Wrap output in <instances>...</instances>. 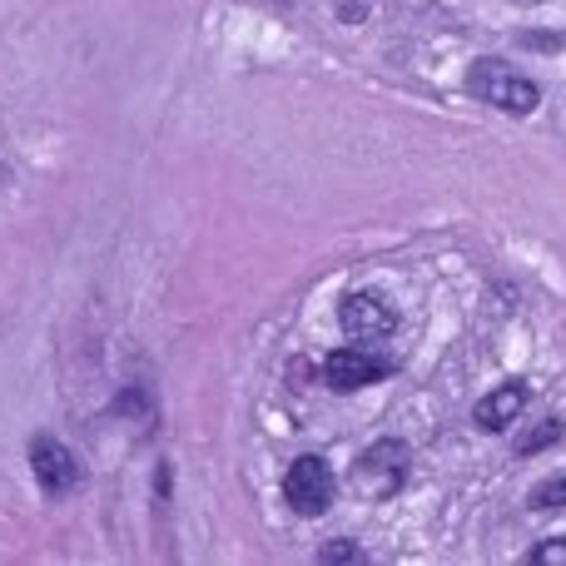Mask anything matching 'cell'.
I'll use <instances>...</instances> for the list:
<instances>
[{"label": "cell", "mask_w": 566, "mask_h": 566, "mask_svg": "<svg viewBox=\"0 0 566 566\" xmlns=\"http://www.w3.org/2000/svg\"><path fill=\"white\" fill-rule=\"evenodd\" d=\"M527 382H502V388H492L488 398L472 408V422H478L482 432H502V428H512V422L522 418V408H527Z\"/></svg>", "instance_id": "52a82bcc"}, {"label": "cell", "mask_w": 566, "mask_h": 566, "mask_svg": "<svg viewBox=\"0 0 566 566\" xmlns=\"http://www.w3.org/2000/svg\"><path fill=\"white\" fill-rule=\"evenodd\" d=\"M392 373V363L388 358H378V353H368V348H338V353H328V363H323V378H328V388H338V392H353V388H368V382H378V378H388Z\"/></svg>", "instance_id": "5b68a950"}, {"label": "cell", "mask_w": 566, "mask_h": 566, "mask_svg": "<svg viewBox=\"0 0 566 566\" xmlns=\"http://www.w3.org/2000/svg\"><path fill=\"white\" fill-rule=\"evenodd\" d=\"M557 438H562V422H557V418H552V422H547V428L527 432V438H522V442H517V452H542V448H552V442H557Z\"/></svg>", "instance_id": "9c48e42d"}, {"label": "cell", "mask_w": 566, "mask_h": 566, "mask_svg": "<svg viewBox=\"0 0 566 566\" xmlns=\"http://www.w3.org/2000/svg\"><path fill=\"white\" fill-rule=\"evenodd\" d=\"M532 562L537 566H566V537H552L547 547H537L532 552Z\"/></svg>", "instance_id": "30bf717a"}, {"label": "cell", "mask_w": 566, "mask_h": 566, "mask_svg": "<svg viewBox=\"0 0 566 566\" xmlns=\"http://www.w3.org/2000/svg\"><path fill=\"white\" fill-rule=\"evenodd\" d=\"M402 482H408V448L402 442H373L358 458V468H353V488L373 502L392 497Z\"/></svg>", "instance_id": "3957f363"}, {"label": "cell", "mask_w": 566, "mask_h": 566, "mask_svg": "<svg viewBox=\"0 0 566 566\" xmlns=\"http://www.w3.org/2000/svg\"><path fill=\"white\" fill-rule=\"evenodd\" d=\"M333 492H338V482H333V468L323 458H298L289 468V478H283V497H289V507L298 512V517H323V512L333 507Z\"/></svg>", "instance_id": "7a4b0ae2"}, {"label": "cell", "mask_w": 566, "mask_h": 566, "mask_svg": "<svg viewBox=\"0 0 566 566\" xmlns=\"http://www.w3.org/2000/svg\"><path fill=\"white\" fill-rule=\"evenodd\" d=\"M517 6H542V0H517Z\"/></svg>", "instance_id": "7c38bea8"}, {"label": "cell", "mask_w": 566, "mask_h": 566, "mask_svg": "<svg viewBox=\"0 0 566 566\" xmlns=\"http://www.w3.org/2000/svg\"><path fill=\"white\" fill-rule=\"evenodd\" d=\"M468 90L478 99H488V105L507 109V115H532L542 105V90L527 75H517L512 65H502V60H478L468 70Z\"/></svg>", "instance_id": "6da1fadb"}, {"label": "cell", "mask_w": 566, "mask_h": 566, "mask_svg": "<svg viewBox=\"0 0 566 566\" xmlns=\"http://www.w3.org/2000/svg\"><path fill=\"white\" fill-rule=\"evenodd\" d=\"M532 507H537V512L566 507V472H557V478H547V482H537V488H532Z\"/></svg>", "instance_id": "ba28073f"}, {"label": "cell", "mask_w": 566, "mask_h": 566, "mask_svg": "<svg viewBox=\"0 0 566 566\" xmlns=\"http://www.w3.org/2000/svg\"><path fill=\"white\" fill-rule=\"evenodd\" d=\"M363 552L348 547V542H333V547H323V562H358Z\"/></svg>", "instance_id": "8fae6325"}, {"label": "cell", "mask_w": 566, "mask_h": 566, "mask_svg": "<svg viewBox=\"0 0 566 566\" xmlns=\"http://www.w3.org/2000/svg\"><path fill=\"white\" fill-rule=\"evenodd\" d=\"M338 323H343L348 338L378 343V338H388V333L398 328V313H392V303L378 298V293H348L343 308H338Z\"/></svg>", "instance_id": "277c9868"}, {"label": "cell", "mask_w": 566, "mask_h": 566, "mask_svg": "<svg viewBox=\"0 0 566 566\" xmlns=\"http://www.w3.org/2000/svg\"><path fill=\"white\" fill-rule=\"evenodd\" d=\"M30 468H35V482L50 492V497H60V492H70L80 482L75 452H70L65 442H55V438H35V442H30Z\"/></svg>", "instance_id": "8992f818"}]
</instances>
